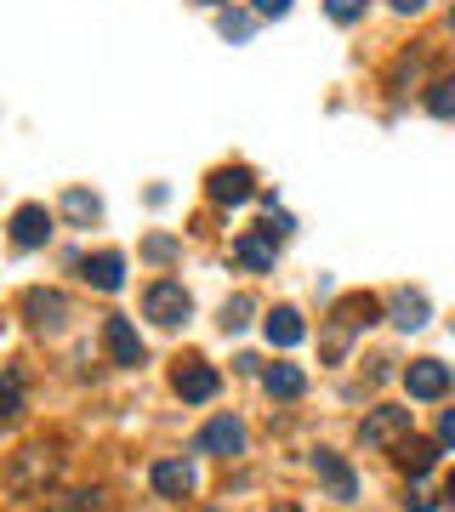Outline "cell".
I'll use <instances>...</instances> for the list:
<instances>
[{"mask_svg": "<svg viewBox=\"0 0 455 512\" xmlns=\"http://www.w3.org/2000/svg\"><path fill=\"white\" fill-rule=\"evenodd\" d=\"M171 387H177V399H182V404H205V399H217L222 376H217L211 365H182Z\"/></svg>", "mask_w": 455, "mask_h": 512, "instance_id": "cell-10", "label": "cell"}, {"mask_svg": "<svg viewBox=\"0 0 455 512\" xmlns=\"http://www.w3.org/2000/svg\"><path fill=\"white\" fill-rule=\"evenodd\" d=\"M18 416H23V376L18 370H6V376H0V427L18 421Z\"/></svg>", "mask_w": 455, "mask_h": 512, "instance_id": "cell-20", "label": "cell"}, {"mask_svg": "<svg viewBox=\"0 0 455 512\" xmlns=\"http://www.w3.org/2000/svg\"><path fill=\"white\" fill-rule=\"evenodd\" d=\"M262 387H268V399H302L308 393V376H302V365H273L262 376Z\"/></svg>", "mask_w": 455, "mask_h": 512, "instance_id": "cell-16", "label": "cell"}, {"mask_svg": "<svg viewBox=\"0 0 455 512\" xmlns=\"http://www.w3.org/2000/svg\"><path fill=\"white\" fill-rule=\"evenodd\" d=\"M251 194H256V177L245 165H217L211 171V200L217 205H245Z\"/></svg>", "mask_w": 455, "mask_h": 512, "instance_id": "cell-9", "label": "cell"}, {"mask_svg": "<svg viewBox=\"0 0 455 512\" xmlns=\"http://www.w3.org/2000/svg\"><path fill=\"white\" fill-rule=\"evenodd\" d=\"M143 308H148V319H154V325H182V319H188V313H194V296L182 291L177 279H154V285H148V296H143Z\"/></svg>", "mask_w": 455, "mask_h": 512, "instance_id": "cell-4", "label": "cell"}, {"mask_svg": "<svg viewBox=\"0 0 455 512\" xmlns=\"http://www.w3.org/2000/svg\"><path fill=\"white\" fill-rule=\"evenodd\" d=\"M148 484H154L165 501H182V495H194V467H188V461H154Z\"/></svg>", "mask_w": 455, "mask_h": 512, "instance_id": "cell-12", "label": "cell"}, {"mask_svg": "<svg viewBox=\"0 0 455 512\" xmlns=\"http://www.w3.org/2000/svg\"><path fill=\"white\" fill-rule=\"evenodd\" d=\"M205 6H222V0H205Z\"/></svg>", "mask_w": 455, "mask_h": 512, "instance_id": "cell-34", "label": "cell"}, {"mask_svg": "<svg viewBox=\"0 0 455 512\" xmlns=\"http://www.w3.org/2000/svg\"><path fill=\"white\" fill-rule=\"evenodd\" d=\"M217 29H222L228 40H251V12H222Z\"/></svg>", "mask_w": 455, "mask_h": 512, "instance_id": "cell-24", "label": "cell"}, {"mask_svg": "<svg viewBox=\"0 0 455 512\" xmlns=\"http://www.w3.org/2000/svg\"><path fill=\"white\" fill-rule=\"evenodd\" d=\"M438 444H455V410H444V421H438Z\"/></svg>", "mask_w": 455, "mask_h": 512, "instance_id": "cell-31", "label": "cell"}, {"mask_svg": "<svg viewBox=\"0 0 455 512\" xmlns=\"http://www.w3.org/2000/svg\"><path fill=\"white\" fill-rule=\"evenodd\" d=\"M256 12H262V18H285V12H291V0H256Z\"/></svg>", "mask_w": 455, "mask_h": 512, "instance_id": "cell-30", "label": "cell"}, {"mask_svg": "<svg viewBox=\"0 0 455 512\" xmlns=\"http://www.w3.org/2000/svg\"><path fill=\"white\" fill-rule=\"evenodd\" d=\"M23 313L35 319V330H63V319H69V302L57 291H29L23 296Z\"/></svg>", "mask_w": 455, "mask_h": 512, "instance_id": "cell-14", "label": "cell"}, {"mask_svg": "<svg viewBox=\"0 0 455 512\" xmlns=\"http://www.w3.org/2000/svg\"><path fill=\"white\" fill-rule=\"evenodd\" d=\"M148 256H154V262H171V256H177V239L154 234V239H148Z\"/></svg>", "mask_w": 455, "mask_h": 512, "instance_id": "cell-27", "label": "cell"}, {"mask_svg": "<svg viewBox=\"0 0 455 512\" xmlns=\"http://www.w3.org/2000/svg\"><path fill=\"white\" fill-rule=\"evenodd\" d=\"M404 393L410 399H444L450 393V365H438V359H416V365H404Z\"/></svg>", "mask_w": 455, "mask_h": 512, "instance_id": "cell-6", "label": "cell"}, {"mask_svg": "<svg viewBox=\"0 0 455 512\" xmlns=\"http://www.w3.org/2000/svg\"><path fill=\"white\" fill-rule=\"evenodd\" d=\"M444 501H450V507H455V473H450V484H444Z\"/></svg>", "mask_w": 455, "mask_h": 512, "instance_id": "cell-33", "label": "cell"}, {"mask_svg": "<svg viewBox=\"0 0 455 512\" xmlns=\"http://www.w3.org/2000/svg\"><path fill=\"white\" fill-rule=\"evenodd\" d=\"M376 319H382V302H376V296H347L342 308H336V330L325 336V359H342L347 336L364 330V325H376Z\"/></svg>", "mask_w": 455, "mask_h": 512, "instance_id": "cell-2", "label": "cell"}, {"mask_svg": "<svg viewBox=\"0 0 455 512\" xmlns=\"http://www.w3.org/2000/svg\"><path fill=\"white\" fill-rule=\"evenodd\" d=\"M63 211H69L74 222H91L103 205H97V194H86V188H69V194H63Z\"/></svg>", "mask_w": 455, "mask_h": 512, "instance_id": "cell-22", "label": "cell"}, {"mask_svg": "<svg viewBox=\"0 0 455 512\" xmlns=\"http://www.w3.org/2000/svg\"><path fill=\"white\" fill-rule=\"evenodd\" d=\"M52 478H57V456L46 444H29V450H18L12 467H6V490L18 495V501H29V495H46Z\"/></svg>", "mask_w": 455, "mask_h": 512, "instance_id": "cell-1", "label": "cell"}, {"mask_svg": "<svg viewBox=\"0 0 455 512\" xmlns=\"http://www.w3.org/2000/svg\"><path fill=\"white\" fill-rule=\"evenodd\" d=\"M234 256L245 262V268H256V274H273V239L268 234H239Z\"/></svg>", "mask_w": 455, "mask_h": 512, "instance_id": "cell-17", "label": "cell"}, {"mask_svg": "<svg viewBox=\"0 0 455 512\" xmlns=\"http://www.w3.org/2000/svg\"><path fill=\"white\" fill-rule=\"evenodd\" d=\"M52 239V211L46 205H18V217H12V245L18 251H40Z\"/></svg>", "mask_w": 455, "mask_h": 512, "instance_id": "cell-8", "label": "cell"}, {"mask_svg": "<svg viewBox=\"0 0 455 512\" xmlns=\"http://www.w3.org/2000/svg\"><path fill=\"white\" fill-rule=\"evenodd\" d=\"M313 473L325 478V490L336 495V501H353V495H359V478H353V467H347L342 456H330V450H319V456H313Z\"/></svg>", "mask_w": 455, "mask_h": 512, "instance_id": "cell-11", "label": "cell"}, {"mask_svg": "<svg viewBox=\"0 0 455 512\" xmlns=\"http://www.w3.org/2000/svg\"><path fill=\"white\" fill-rule=\"evenodd\" d=\"M393 325H399V330H421V325H427V296L404 291L399 302H393Z\"/></svg>", "mask_w": 455, "mask_h": 512, "instance_id": "cell-19", "label": "cell"}, {"mask_svg": "<svg viewBox=\"0 0 455 512\" xmlns=\"http://www.w3.org/2000/svg\"><path fill=\"white\" fill-rule=\"evenodd\" d=\"M450 29H455V12H450Z\"/></svg>", "mask_w": 455, "mask_h": 512, "instance_id": "cell-35", "label": "cell"}, {"mask_svg": "<svg viewBox=\"0 0 455 512\" xmlns=\"http://www.w3.org/2000/svg\"><path fill=\"white\" fill-rule=\"evenodd\" d=\"M291 228H296V222L285 217V211H273V200H268V222H262V234H268V239H285Z\"/></svg>", "mask_w": 455, "mask_h": 512, "instance_id": "cell-26", "label": "cell"}, {"mask_svg": "<svg viewBox=\"0 0 455 512\" xmlns=\"http://www.w3.org/2000/svg\"><path fill=\"white\" fill-rule=\"evenodd\" d=\"M103 348H109L114 365H126V370L143 365V336H137L131 319H109V325H103Z\"/></svg>", "mask_w": 455, "mask_h": 512, "instance_id": "cell-7", "label": "cell"}, {"mask_svg": "<svg viewBox=\"0 0 455 512\" xmlns=\"http://www.w3.org/2000/svg\"><path fill=\"white\" fill-rule=\"evenodd\" d=\"M393 461H399V467H404L410 478H427V473H433V461H438V444H427V439H404Z\"/></svg>", "mask_w": 455, "mask_h": 512, "instance_id": "cell-18", "label": "cell"}, {"mask_svg": "<svg viewBox=\"0 0 455 512\" xmlns=\"http://www.w3.org/2000/svg\"><path fill=\"white\" fill-rule=\"evenodd\" d=\"M302 336H308V325H302L296 308H273L268 313V342L273 348H302Z\"/></svg>", "mask_w": 455, "mask_h": 512, "instance_id": "cell-15", "label": "cell"}, {"mask_svg": "<svg viewBox=\"0 0 455 512\" xmlns=\"http://www.w3.org/2000/svg\"><path fill=\"white\" fill-rule=\"evenodd\" d=\"M194 450H200V456H245V421L239 416L205 421V433L194 439Z\"/></svg>", "mask_w": 455, "mask_h": 512, "instance_id": "cell-5", "label": "cell"}, {"mask_svg": "<svg viewBox=\"0 0 455 512\" xmlns=\"http://www.w3.org/2000/svg\"><path fill=\"white\" fill-rule=\"evenodd\" d=\"M404 512H438V501L427 490H410V495H404Z\"/></svg>", "mask_w": 455, "mask_h": 512, "instance_id": "cell-28", "label": "cell"}, {"mask_svg": "<svg viewBox=\"0 0 455 512\" xmlns=\"http://www.w3.org/2000/svg\"><path fill=\"white\" fill-rule=\"evenodd\" d=\"M86 285H97V291H120L126 285V256L120 251H97V256H86Z\"/></svg>", "mask_w": 455, "mask_h": 512, "instance_id": "cell-13", "label": "cell"}, {"mask_svg": "<svg viewBox=\"0 0 455 512\" xmlns=\"http://www.w3.org/2000/svg\"><path fill=\"white\" fill-rule=\"evenodd\" d=\"M359 439L370 444V450H399L404 439H410V410L404 404H382V410H370L359 427Z\"/></svg>", "mask_w": 455, "mask_h": 512, "instance_id": "cell-3", "label": "cell"}, {"mask_svg": "<svg viewBox=\"0 0 455 512\" xmlns=\"http://www.w3.org/2000/svg\"><path fill=\"white\" fill-rule=\"evenodd\" d=\"M251 296H234V302H228V308H222V330H245L251 325Z\"/></svg>", "mask_w": 455, "mask_h": 512, "instance_id": "cell-23", "label": "cell"}, {"mask_svg": "<svg viewBox=\"0 0 455 512\" xmlns=\"http://www.w3.org/2000/svg\"><path fill=\"white\" fill-rule=\"evenodd\" d=\"M427 0H393V12H421Z\"/></svg>", "mask_w": 455, "mask_h": 512, "instance_id": "cell-32", "label": "cell"}, {"mask_svg": "<svg viewBox=\"0 0 455 512\" xmlns=\"http://www.w3.org/2000/svg\"><path fill=\"white\" fill-rule=\"evenodd\" d=\"M57 512H97V495H91V490H80V495H69V501H63Z\"/></svg>", "mask_w": 455, "mask_h": 512, "instance_id": "cell-29", "label": "cell"}, {"mask_svg": "<svg viewBox=\"0 0 455 512\" xmlns=\"http://www.w3.org/2000/svg\"><path fill=\"white\" fill-rule=\"evenodd\" d=\"M325 12L336 23H359L364 18V0H325Z\"/></svg>", "mask_w": 455, "mask_h": 512, "instance_id": "cell-25", "label": "cell"}, {"mask_svg": "<svg viewBox=\"0 0 455 512\" xmlns=\"http://www.w3.org/2000/svg\"><path fill=\"white\" fill-rule=\"evenodd\" d=\"M427 114L433 120H455V80H438L433 92H427Z\"/></svg>", "mask_w": 455, "mask_h": 512, "instance_id": "cell-21", "label": "cell"}]
</instances>
